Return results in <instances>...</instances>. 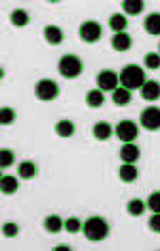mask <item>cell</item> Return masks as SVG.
<instances>
[{
    "instance_id": "836d02e7",
    "label": "cell",
    "mask_w": 160,
    "mask_h": 251,
    "mask_svg": "<svg viewBox=\"0 0 160 251\" xmlns=\"http://www.w3.org/2000/svg\"><path fill=\"white\" fill-rule=\"evenodd\" d=\"M158 54H160V52H158Z\"/></svg>"
},
{
    "instance_id": "8fae6325",
    "label": "cell",
    "mask_w": 160,
    "mask_h": 251,
    "mask_svg": "<svg viewBox=\"0 0 160 251\" xmlns=\"http://www.w3.org/2000/svg\"><path fill=\"white\" fill-rule=\"evenodd\" d=\"M118 176H120L122 182L130 185V182H135L137 178H139V170H137L135 163H122V168L118 170Z\"/></svg>"
},
{
    "instance_id": "484cf974",
    "label": "cell",
    "mask_w": 160,
    "mask_h": 251,
    "mask_svg": "<svg viewBox=\"0 0 160 251\" xmlns=\"http://www.w3.org/2000/svg\"><path fill=\"white\" fill-rule=\"evenodd\" d=\"M15 163V155L13 151H9V148H2L0 151V168H9V165Z\"/></svg>"
},
{
    "instance_id": "5bb4252c",
    "label": "cell",
    "mask_w": 160,
    "mask_h": 251,
    "mask_svg": "<svg viewBox=\"0 0 160 251\" xmlns=\"http://www.w3.org/2000/svg\"><path fill=\"white\" fill-rule=\"evenodd\" d=\"M17 189H20V180H17L15 176H9V174L0 176V191H2L4 196H13Z\"/></svg>"
},
{
    "instance_id": "cb8c5ba5",
    "label": "cell",
    "mask_w": 160,
    "mask_h": 251,
    "mask_svg": "<svg viewBox=\"0 0 160 251\" xmlns=\"http://www.w3.org/2000/svg\"><path fill=\"white\" fill-rule=\"evenodd\" d=\"M45 230L49 234H58V232L64 230V221H62L58 215H49L47 219H45Z\"/></svg>"
},
{
    "instance_id": "9c48e42d",
    "label": "cell",
    "mask_w": 160,
    "mask_h": 251,
    "mask_svg": "<svg viewBox=\"0 0 160 251\" xmlns=\"http://www.w3.org/2000/svg\"><path fill=\"white\" fill-rule=\"evenodd\" d=\"M111 48L116 50V52H128V50L133 48V37H130L128 32H118V35H113V39H111Z\"/></svg>"
},
{
    "instance_id": "44dd1931",
    "label": "cell",
    "mask_w": 160,
    "mask_h": 251,
    "mask_svg": "<svg viewBox=\"0 0 160 251\" xmlns=\"http://www.w3.org/2000/svg\"><path fill=\"white\" fill-rule=\"evenodd\" d=\"M85 103H88L90 107H102L105 105V93L99 90V88L88 90V93H85Z\"/></svg>"
},
{
    "instance_id": "d4e9b609",
    "label": "cell",
    "mask_w": 160,
    "mask_h": 251,
    "mask_svg": "<svg viewBox=\"0 0 160 251\" xmlns=\"http://www.w3.org/2000/svg\"><path fill=\"white\" fill-rule=\"evenodd\" d=\"M145 208H147V204L143 202V200H130L128 206H126L130 217H141V215L145 213Z\"/></svg>"
},
{
    "instance_id": "f546056e",
    "label": "cell",
    "mask_w": 160,
    "mask_h": 251,
    "mask_svg": "<svg viewBox=\"0 0 160 251\" xmlns=\"http://www.w3.org/2000/svg\"><path fill=\"white\" fill-rule=\"evenodd\" d=\"M145 67H147V69H152V71L160 69V54H156V52L147 54L145 56Z\"/></svg>"
},
{
    "instance_id": "ffe728a7",
    "label": "cell",
    "mask_w": 160,
    "mask_h": 251,
    "mask_svg": "<svg viewBox=\"0 0 160 251\" xmlns=\"http://www.w3.org/2000/svg\"><path fill=\"white\" fill-rule=\"evenodd\" d=\"M109 28L113 32H126V28H128V18L124 13H116V15H111L109 18Z\"/></svg>"
},
{
    "instance_id": "7c38bea8",
    "label": "cell",
    "mask_w": 160,
    "mask_h": 251,
    "mask_svg": "<svg viewBox=\"0 0 160 251\" xmlns=\"http://www.w3.org/2000/svg\"><path fill=\"white\" fill-rule=\"evenodd\" d=\"M141 97H143L145 101H156L160 99V84L156 79H147L143 84V88H141Z\"/></svg>"
},
{
    "instance_id": "52a82bcc",
    "label": "cell",
    "mask_w": 160,
    "mask_h": 251,
    "mask_svg": "<svg viewBox=\"0 0 160 251\" xmlns=\"http://www.w3.org/2000/svg\"><path fill=\"white\" fill-rule=\"evenodd\" d=\"M79 37H81V41H85V43H96L102 37V26L94 20L83 22V24L79 26Z\"/></svg>"
},
{
    "instance_id": "4316f807",
    "label": "cell",
    "mask_w": 160,
    "mask_h": 251,
    "mask_svg": "<svg viewBox=\"0 0 160 251\" xmlns=\"http://www.w3.org/2000/svg\"><path fill=\"white\" fill-rule=\"evenodd\" d=\"M81 227H83V224L77 219V217H71V219H66V221H64V230H66L68 234H77V232H81Z\"/></svg>"
},
{
    "instance_id": "f1b7e54d",
    "label": "cell",
    "mask_w": 160,
    "mask_h": 251,
    "mask_svg": "<svg viewBox=\"0 0 160 251\" xmlns=\"http://www.w3.org/2000/svg\"><path fill=\"white\" fill-rule=\"evenodd\" d=\"M13 121H15L13 107H2V110H0V125H4V127H7V125H11Z\"/></svg>"
},
{
    "instance_id": "ba28073f",
    "label": "cell",
    "mask_w": 160,
    "mask_h": 251,
    "mask_svg": "<svg viewBox=\"0 0 160 251\" xmlns=\"http://www.w3.org/2000/svg\"><path fill=\"white\" fill-rule=\"evenodd\" d=\"M139 123L145 131H158L160 129V107H156V105L145 107V110L141 112Z\"/></svg>"
},
{
    "instance_id": "6da1fadb",
    "label": "cell",
    "mask_w": 160,
    "mask_h": 251,
    "mask_svg": "<svg viewBox=\"0 0 160 251\" xmlns=\"http://www.w3.org/2000/svg\"><path fill=\"white\" fill-rule=\"evenodd\" d=\"M81 232L90 243H100V241H105V238H109L111 227L107 224V219H102V217H90V219L83 221Z\"/></svg>"
},
{
    "instance_id": "5b68a950",
    "label": "cell",
    "mask_w": 160,
    "mask_h": 251,
    "mask_svg": "<svg viewBox=\"0 0 160 251\" xmlns=\"http://www.w3.org/2000/svg\"><path fill=\"white\" fill-rule=\"evenodd\" d=\"M118 82H120V73L111 69H102L96 75V88L102 90V93H113L118 88Z\"/></svg>"
},
{
    "instance_id": "7a4b0ae2",
    "label": "cell",
    "mask_w": 160,
    "mask_h": 251,
    "mask_svg": "<svg viewBox=\"0 0 160 251\" xmlns=\"http://www.w3.org/2000/svg\"><path fill=\"white\" fill-rule=\"evenodd\" d=\"M120 82H122V86L128 88V90H141V88H143V84L147 82L143 67L126 65L122 71H120Z\"/></svg>"
},
{
    "instance_id": "3957f363",
    "label": "cell",
    "mask_w": 160,
    "mask_h": 251,
    "mask_svg": "<svg viewBox=\"0 0 160 251\" xmlns=\"http://www.w3.org/2000/svg\"><path fill=\"white\" fill-rule=\"evenodd\" d=\"M81 71H83V62L79 56L75 54H64L62 58L58 60V73L62 77H66V79H75L81 75Z\"/></svg>"
},
{
    "instance_id": "7402d4cb",
    "label": "cell",
    "mask_w": 160,
    "mask_h": 251,
    "mask_svg": "<svg viewBox=\"0 0 160 251\" xmlns=\"http://www.w3.org/2000/svg\"><path fill=\"white\" fill-rule=\"evenodd\" d=\"M122 9H124V15H139V13H143L145 2L143 0H124Z\"/></svg>"
},
{
    "instance_id": "d6a6232c",
    "label": "cell",
    "mask_w": 160,
    "mask_h": 251,
    "mask_svg": "<svg viewBox=\"0 0 160 251\" xmlns=\"http://www.w3.org/2000/svg\"><path fill=\"white\" fill-rule=\"evenodd\" d=\"M71 247H68V245H60V247H56V251H68Z\"/></svg>"
},
{
    "instance_id": "30bf717a",
    "label": "cell",
    "mask_w": 160,
    "mask_h": 251,
    "mask_svg": "<svg viewBox=\"0 0 160 251\" xmlns=\"http://www.w3.org/2000/svg\"><path fill=\"white\" fill-rule=\"evenodd\" d=\"M139 157H141V151L133 142L130 144H122V148H120V159L124 163H135V161H139Z\"/></svg>"
},
{
    "instance_id": "8992f818",
    "label": "cell",
    "mask_w": 160,
    "mask_h": 251,
    "mask_svg": "<svg viewBox=\"0 0 160 251\" xmlns=\"http://www.w3.org/2000/svg\"><path fill=\"white\" fill-rule=\"evenodd\" d=\"M116 135L122 144H130V142H135L137 135H139V127H137L133 121H120L116 125Z\"/></svg>"
},
{
    "instance_id": "4dcf8cb0",
    "label": "cell",
    "mask_w": 160,
    "mask_h": 251,
    "mask_svg": "<svg viewBox=\"0 0 160 251\" xmlns=\"http://www.w3.org/2000/svg\"><path fill=\"white\" fill-rule=\"evenodd\" d=\"M17 232H20V226L13 224V221H9V224L2 226V236H4V238H15Z\"/></svg>"
},
{
    "instance_id": "1f68e13d",
    "label": "cell",
    "mask_w": 160,
    "mask_h": 251,
    "mask_svg": "<svg viewBox=\"0 0 160 251\" xmlns=\"http://www.w3.org/2000/svg\"><path fill=\"white\" fill-rule=\"evenodd\" d=\"M150 230L156 232V234H160V213H154V215L150 217Z\"/></svg>"
},
{
    "instance_id": "9a60e30c",
    "label": "cell",
    "mask_w": 160,
    "mask_h": 251,
    "mask_svg": "<svg viewBox=\"0 0 160 251\" xmlns=\"http://www.w3.org/2000/svg\"><path fill=\"white\" fill-rule=\"evenodd\" d=\"M92 135L96 140H100V142H105V140H109L111 135H113V127L107 121H99L94 125V129H92Z\"/></svg>"
},
{
    "instance_id": "83f0119b",
    "label": "cell",
    "mask_w": 160,
    "mask_h": 251,
    "mask_svg": "<svg viewBox=\"0 0 160 251\" xmlns=\"http://www.w3.org/2000/svg\"><path fill=\"white\" fill-rule=\"evenodd\" d=\"M147 208L152 210V213H160V191H154L150 193V198H147Z\"/></svg>"
},
{
    "instance_id": "4fadbf2b",
    "label": "cell",
    "mask_w": 160,
    "mask_h": 251,
    "mask_svg": "<svg viewBox=\"0 0 160 251\" xmlns=\"http://www.w3.org/2000/svg\"><path fill=\"white\" fill-rule=\"evenodd\" d=\"M111 99H113V103H116L118 107H126L130 101H133V93H130L128 88H124V86H118L111 93Z\"/></svg>"
},
{
    "instance_id": "603a6c76",
    "label": "cell",
    "mask_w": 160,
    "mask_h": 251,
    "mask_svg": "<svg viewBox=\"0 0 160 251\" xmlns=\"http://www.w3.org/2000/svg\"><path fill=\"white\" fill-rule=\"evenodd\" d=\"M11 24L15 28H26L30 24V15H28L24 9H15L13 13H11Z\"/></svg>"
},
{
    "instance_id": "2e32d148",
    "label": "cell",
    "mask_w": 160,
    "mask_h": 251,
    "mask_svg": "<svg viewBox=\"0 0 160 251\" xmlns=\"http://www.w3.org/2000/svg\"><path fill=\"white\" fill-rule=\"evenodd\" d=\"M43 35H45V41H47L49 45H60L62 41H64V32H62L58 26H45Z\"/></svg>"
},
{
    "instance_id": "d6986e66",
    "label": "cell",
    "mask_w": 160,
    "mask_h": 251,
    "mask_svg": "<svg viewBox=\"0 0 160 251\" xmlns=\"http://www.w3.org/2000/svg\"><path fill=\"white\" fill-rule=\"evenodd\" d=\"M54 129L58 138H73L75 135V123L73 121H58Z\"/></svg>"
},
{
    "instance_id": "e0dca14e",
    "label": "cell",
    "mask_w": 160,
    "mask_h": 251,
    "mask_svg": "<svg viewBox=\"0 0 160 251\" xmlns=\"http://www.w3.org/2000/svg\"><path fill=\"white\" fill-rule=\"evenodd\" d=\"M143 28L147 35H154V37H160V13H150L143 22Z\"/></svg>"
},
{
    "instance_id": "ac0fdd59",
    "label": "cell",
    "mask_w": 160,
    "mask_h": 251,
    "mask_svg": "<svg viewBox=\"0 0 160 251\" xmlns=\"http://www.w3.org/2000/svg\"><path fill=\"white\" fill-rule=\"evenodd\" d=\"M37 163L34 161H24V163H20L17 165V176L20 178H24V180H32L34 176H37Z\"/></svg>"
},
{
    "instance_id": "277c9868",
    "label": "cell",
    "mask_w": 160,
    "mask_h": 251,
    "mask_svg": "<svg viewBox=\"0 0 160 251\" xmlns=\"http://www.w3.org/2000/svg\"><path fill=\"white\" fill-rule=\"evenodd\" d=\"M34 95L41 101H56L60 95V86L54 79H41V82H37V86H34Z\"/></svg>"
}]
</instances>
